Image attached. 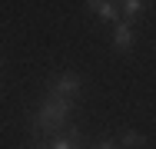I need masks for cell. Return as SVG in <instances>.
<instances>
[{"label":"cell","mask_w":156,"mask_h":149,"mask_svg":"<svg viewBox=\"0 0 156 149\" xmlns=\"http://www.w3.org/2000/svg\"><path fill=\"white\" fill-rule=\"evenodd\" d=\"M0 66H3V50H0Z\"/></svg>","instance_id":"obj_8"},{"label":"cell","mask_w":156,"mask_h":149,"mask_svg":"<svg viewBox=\"0 0 156 149\" xmlns=\"http://www.w3.org/2000/svg\"><path fill=\"white\" fill-rule=\"evenodd\" d=\"M116 7H123V10H120V17H126L123 23H129V27H133V23L150 10V3H146V0H126V3H116Z\"/></svg>","instance_id":"obj_4"},{"label":"cell","mask_w":156,"mask_h":149,"mask_svg":"<svg viewBox=\"0 0 156 149\" xmlns=\"http://www.w3.org/2000/svg\"><path fill=\"white\" fill-rule=\"evenodd\" d=\"M110 43H113V50H116V53H129V50H133V43H136V30L129 27V23H116L113 36H110Z\"/></svg>","instance_id":"obj_3"},{"label":"cell","mask_w":156,"mask_h":149,"mask_svg":"<svg viewBox=\"0 0 156 149\" xmlns=\"http://www.w3.org/2000/svg\"><path fill=\"white\" fill-rule=\"evenodd\" d=\"M47 93L76 103V99L83 96V76H76V73H57V76L47 80Z\"/></svg>","instance_id":"obj_2"},{"label":"cell","mask_w":156,"mask_h":149,"mask_svg":"<svg viewBox=\"0 0 156 149\" xmlns=\"http://www.w3.org/2000/svg\"><path fill=\"white\" fill-rule=\"evenodd\" d=\"M116 143H120V149H143L146 146V136H143L140 129H123V133L116 136Z\"/></svg>","instance_id":"obj_6"},{"label":"cell","mask_w":156,"mask_h":149,"mask_svg":"<svg viewBox=\"0 0 156 149\" xmlns=\"http://www.w3.org/2000/svg\"><path fill=\"white\" fill-rule=\"evenodd\" d=\"M87 7H90V13L100 17V20H110V23H113V20H120V7H116V3H110V0H90Z\"/></svg>","instance_id":"obj_5"},{"label":"cell","mask_w":156,"mask_h":149,"mask_svg":"<svg viewBox=\"0 0 156 149\" xmlns=\"http://www.w3.org/2000/svg\"><path fill=\"white\" fill-rule=\"evenodd\" d=\"M83 149H120V143H116V136H100V139H87Z\"/></svg>","instance_id":"obj_7"},{"label":"cell","mask_w":156,"mask_h":149,"mask_svg":"<svg viewBox=\"0 0 156 149\" xmlns=\"http://www.w3.org/2000/svg\"><path fill=\"white\" fill-rule=\"evenodd\" d=\"M0 86H3V76H0Z\"/></svg>","instance_id":"obj_9"},{"label":"cell","mask_w":156,"mask_h":149,"mask_svg":"<svg viewBox=\"0 0 156 149\" xmlns=\"http://www.w3.org/2000/svg\"><path fill=\"white\" fill-rule=\"evenodd\" d=\"M83 146H87V129L76 123H66L50 139H30V149H83Z\"/></svg>","instance_id":"obj_1"}]
</instances>
